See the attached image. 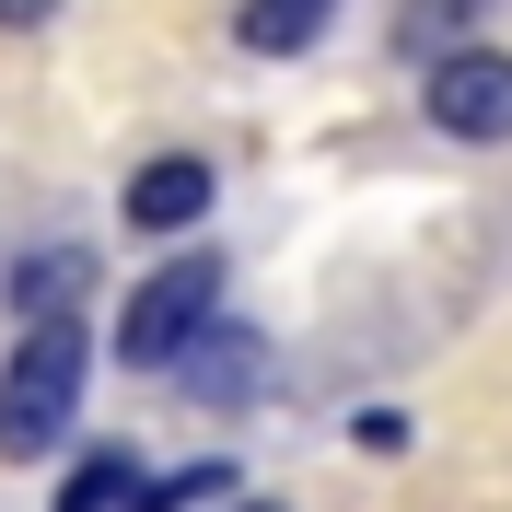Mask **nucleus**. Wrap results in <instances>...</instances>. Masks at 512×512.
Here are the masks:
<instances>
[{"label": "nucleus", "instance_id": "obj_10", "mask_svg": "<svg viewBox=\"0 0 512 512\" xmlns=\"http://www.w3.org/2000/svg\"><path fill=\"white\" fill-rule=\"evenodd\" d=\"M47 12H59V0H0V24L24 35V24H47Z\"/></svg>", "mask_w": 512, "mask_h": 512}, {"label": "nucleus", "instance_id": "obj_8", "mask_svg": "<svg viewBox=\"0 0 512 512\" xmlns=\"http://www.w3.org/2000/svg\"><path fill=\"white\" fill-rule=\"evenodd\" d=\"M82 280H94V256H82V245H59V256H24V268H12V303H24V315H47V303H70Z\"/></svg>", "mask_w": 512, "mask_h": 512}, {"label": "nucleus", "instance_id": "obj_9", "mask_svg": "<svg viewBox=\"0 0 512 512\" xmlns=\"http://www.w3.org/2000/svg\"><path fill=\"white\" fill-rule=\"evenodd\" d=\"M187 501H233L222 466H187V478H152V489H128V512H187Z\"/></svg>", "mask_w": 512, "mask_h": 512}, {"label": "nucleus", "instance_id": "obj_3", "mask_svg": "<svg viewBox=\"0 0 512 512\" xmlns=\"http://www.w3.org/2000/svg\"><path fill=\"white\" fill-rule=\"evenodd\" d=\"M419 105L443 140H512V47H443V59H419Z\"/></svg>", "mask_w": 512, "mask_h": 512}, {"label": "nucleus", "instance_id": "obj_5", "mask_svg": "<svg viewBox=\"0 0 512 512\" xmlns=\"http://www.w3.org/2000/svg\"><path fill=\"white\" fill-rule=\"evenodd\" d=\"M175 384H187V396H210V408L256 396V384H268V350H256V326H222V315H210V338L175 361Z\"/></svg>", "mask_w": 512, "mask_h": 512}, {"label": "nucleus", "instance_id": "obj_6", "mask_svg": "<svg viewBox=\"0 0 512 512\" xmlns=\"http://www.w3.org/2000/svg\"><path fill=\"white\" fill-rule=\"evenodd\" d=\"M326 24H338V0H245V12H233L245 59H303Z\"/></svg>", "mask_w": 512, "mask_h": 512}, {"label": "nucleus", "instance_id": "obj_2", "mask_svg": "<svg viewBox=\"0 0 512 512\" xmlns=\"http://www.w3.org/2000/svg\"><path fill=\"white\" fill-rule=\"evenodd\" d=\"M210 315H222V256L198 245V256H175V268H152V280L128 291L117 361H128V373H175V361L210 338Z\"/></svg>", "mask_w": 512, "mask_h": 512}, {"label": "nucleus", "instance_id": "obj_7", "mask_svg": "<svg viewBox=\"0 0 512 512\" xmlns=\"http://www.w3.org/2000/svg\"><path fill=\"white\" fill-rule=\"evenodd\" d=\"M478 12H489V0H408V12H396V59H443V47H466Z\"/></svg>", "mask_w": 512, "mask_h": 512}, {"label": "nucleus", "instance_id": "obj_1", "mask_svg": "<svg viewBox=\"0 0 512 512\" xmlns=\"http://www.w3.org/2000/svg\"><path fill=\"white\" fill-rule=\"evenodd\" d=\"M82 373H94V338L70 326V303L12 338V361H0V454H12V466L59 454V431L82 419Z\"/></svg>", "mask_w": 512, "mask_h": 512}, {"label": "nucleus", "instance_id": "obj_4", "mask_svg": "<svg viewBox=\"0 0 512 512\" xmlns=\"http://www.w3.org/2000/svg\"><path fill=\"white\" fill-rule=\"evenodd\" d=\"M210 187H222V175H210V163L198 152H163V163H140V175H128V233H187L198 210H210Z\"/></svg>", "mask_w": 512, "mask_h": 512}, {"label": "nucleus", "instance_id": "obj_11", "mask_svg": "<svg viewBox=\"0 0 512 512\" xmlns=\"http://www.w3.org/2000/svg\"><path fill=\"white\" fill-rule=\"evenodd\" d=\"M222 512H280V501H222Z\"/></svg>", "mask_w": 512, "mask_h": 512}]
</instances>
